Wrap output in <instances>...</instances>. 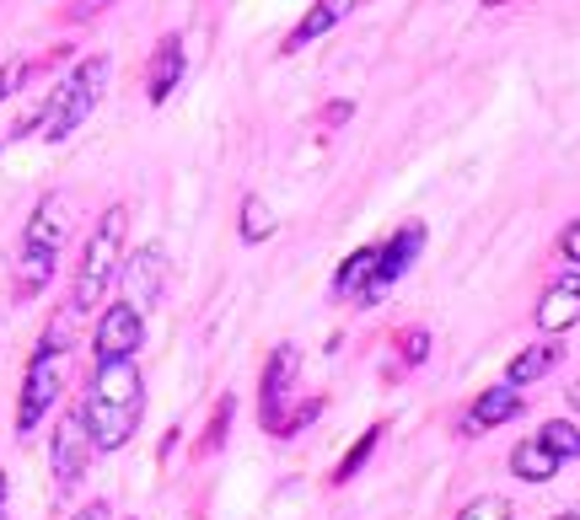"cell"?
Masks as SVG:
<instances>
[{
	"label": "cell",
	"mask_w": 580,
	"mask_h": 520,
	"mask_svg": "<svg viewBox=\"0 0 580 520\" xmlns=\"http://www.w3.org/2000/svg\"><path fill=\"white\" fill-rule=\"evenodd\" d=\"M484 6H490V11H500V6H505V0H484Z\"/></svg>",
	"instance_id": "cell-33"
},
{
	"label": "cell",
	"mask_w": 580,
	"mask_h": 520,
	"mask_svg": "<svg viewBox=\"0 0 580 520\" xmlns=\"http://www.w3.org/2000/svg\"><path fill=\"white\" fill-rule=\"evenodd\" d=\"M54 252H33V247H22V258H17V301H33L43 284L54 280Z\"/></svg>",
	"instance_id": "cell-18"
},
{
	"label": "cell",
	"mask_w": 580,
	"mask_h": 520,
	"mask_svg": "<svg viewBox=\"0 0 580 520\" xmlns=\"http://www.w3.org/2000/svg\"><path fill=\"white\" fill-rule=\"evenodd\" d=\"M0 145H6V140H0Z\"/></svg>",
	"instance_id": "cell-35"
},
{
	"label": "cell",
	"mask_w": 580,
	"mask_h": 520,
	"mask_svg": "<svg viewBox=\"0 0 580 520\" xmlns=\"http://www.w3.org/2000/svg\"><path fill=\"white\" fill-rule=\"evenodd\" d=\"M71 520H108V499H92V505H82Z\"/></svg>",
	"instance_id": "cell-29"
},
{
	"label": "cell",
	"mask_w": 580,
	"mask_h": 520,
	"mask_svg": "<svg viewBox=\"0 0 580 520\" xmlns=\"http://www.w3.org/2000/svg\"><path fill=\"white\" fill-rule=\"evenodd\" d=\"M576 322H580V274L570 269V274H559V280L543 290L538 327H543V333H570Z\"/></svg>",
	"instance_id": "cell-11"
},
{
	"label": "cell",
	"mask_w": 580,
	"mask_h": 520,
	"mask_svg": "<svg viewBox=\"0 0 580 520\" xmlns=\"http://www.w3.org/2000/svg\"><path fill=\"white\" fill-rule=\"evenodd\" d=\"M97 11H108V0H65V22H92Z\"/></svg>",
	"instance_id": "cell-27"
},
{
	"label": "cell",
	"mask_w": 580,
	"mask_h": 520,
	"mask_svg": "<svg viewBox=\"0 0 580 520\" xmlns=\"http://www.w3.org/2000/svg\"><path fill=\"white\" fill-rule=\"evenodd\" d=\"M296 365H301V355H296L290 344H280V349L269 355V365H264L258 402H264V430H269V435L286 430V398H290V381H296Z\"/></svg>",
	"instance_id": "cell-6"
},
{
	"label": "cell",
	"mask_w": 580,
	"mask_h": 520,
	"mask_svg": "<svg viewBox=\"0 0 580 520\" xmlns=\"http://www.w3.org/2000/svg\"><path fill=\"white\" fill-rule=\"evenodd\" d=\"M167 284V252L151 241V247H140L135 258L125 263V290H129V306H157V295H162Z\"/></svg>",
	"instance_id": "cell-10"
},
{
	"label": "cell",
	"mask_w": 580,
	"mask_h": 520,
	"mask_svg": "<svg viewBox=\"0 0 580 520\" xmlns=\"http://www.w3.org/2000/svg\"><path fill=\"white\" fill-rule=\"evenodd\" d=\"M39 65H43V59H11V65H0V102H6V97H17L28 80L39 76Z\"/></svg>",
	"instance_id": "cell-22"
},
{
	"label": "cell",
	"mask_w": 580,
	"mask_h": 520,
	"mask_svg": "<svg viewBox=\"0 0 580 520\" xmlns=\"http://www.w3.org/2000/svg\"><path fill=\"white\" fill-rule=\"evenodd\" d=\"M0 499H6V478H0Z\"/></svg>",
	"instance_id": "cell-34"
},
{
	"label": "cell",
	"mask_w": 580,
	"mask_h": 520,
	"mask_svg": "<svg viewBox=\"0 0 580 520\" xmlns=\"http://www.w3.org/2000/svg\"><path fill=\"white\" fill-rule=\"evenodd\" d=\"M419 247H425V226H404L398 237H393L387 247H382V269H376L372 290H366L361 301H382V295H387L393 284L404 280V269H409V263L419 258Z\"/></svg>",
	"instance_id": "cell-9"
},
{
	"label": "cell",
	"mask_w": 580,
	"mask_h": 520,
	"mask_svg": "<svg viewBox=\"0 0 580 520\" xmlns=\"http://www.w3.org/2000/svg\"><path fill=\"white\" fill-rule=\"evenodd\" d=\"M189 71V54H183V33H167L157 43V54H151V71H146V97L151 102H167L172 91H178V80Z\"/></svg>",
	"instance_id": "cell-12"
},
{
	"label": "cell",
	"mask_w": 580,
	"mask_h": 520,
	"mask_svg": "<svg viewBox=\"0 0 580 520\" xmlns=\"http://www.w3.org/2000/svg\"><path fill=\"white\" fill-rule=\"evenodd\" d=\"M554 520H580V516H576V510H565V516H554Z\"/></svg>",
	"instance_id": "cell-32"
},
{
	"label": "cell",
	"mask_w": 580,
	"mask_h": 520,
	"mask_svg": "<svg viewBox=\"0 0 580 520\" xmlns=\"http://www.w3.org/2000/svg\"><path fill=\"white\" fill-rule=\"evenodd\" d=\"M559 252H565L570 263H580V220H570V226H565V237H559Z\"/></svg>",
	"instance_id": "cell-28"
},
{
	"label": "cell",
	"mask_w": 580,
	"mask_h": 520,
	"mask_svg": "<svg viewBox=\"0 0 580 520\" xmlns=\"http://www.w3.org/2000/svg\"><path fill=\"white\" fill-rule=\"evenodd\" d=\"M376 441H382V424H372V430H366V435H361V441L350 445V456H344V462H339V467H333V483H350V478H355V473H361V467H366V462H372Z\"/></svg>",
	"instance_id": "cell-21"
},
{
	"label": "cell",
	"mask_w": 580,
	"mask_h": 520,
	"mask_svg": "<svg viewBox=\"0 0 580 520\" xmlns=\"http://www.w3.org/2000/svg\"><path fill=\"white\" fill-rule=\"evenodd\" d=\"M511 473H516L522 483H548L554 473H559V456L533 435V441H522L516 451H511Z\"/></svg>",
	"instance_id": "cell-17"
},
{
	"label": "cell",
	"mask_w": 580,
	"mask_h": 520,
	"mask_svg": "<svg viewBox=\"0 0 580 520\" xmlns=\"http://www.w3.org/2000/svg\"><path fill=\"white\" fill-rule=\"evenodd\" d=\"M457 520H511V505H505L500 494H484V499H473Z\"/></svg>",
	"instance_id": "cell-24"
},
{
	"label": "cell",
	"mask_w": 580,
	"mask_h": 520,
	"mask_svg": "<svg viewBox=\"0 0 580 520\" xmlns=\"http://www.w3.org/2000/svg\"><path fill=\"white\" fill-rule=\"evenodd\" d=\"M140 344H146V317H140V306L114 301V306L103 312V322H97V333H92L97 365H103V360H135V355H140Z\"/></svg>",
	"instance_id": "cell-5"
},
{
	"label": "cell",
	"mask_w": 580,
	"mask_h": 520,
	"mask_svg": "<svg viewBox=\"0 0 580 520\" xmlns=\"http://www.w3.org/2000/svg\"><path fill=\"white\" fill-rule=\"evenodd\" d=\"M65 376H71V355L39 344V355L28 360V376H22V398H17V435H33L43 413L65 398Z\"/></svg>",
	"instance_id": "cell-4"
},
{
	"label": "cell",
	"mask_w": 580,
	"mask_h": 520,
	"mask_svg": "<svg viewBox=\"0 0 580 520\" xmlns=\"http://www.w3.org/2000/svg\"><path fill=\"white\" fill-rule=\"evenodd\" d=\"M516 413H522V392H516L511 381H500V387H490V392L473 398L468 419H462V430H468V435H484V430H495V424L516 419Z\"/></svg>",
	"instance_id": "cell-13"
},
{
	"label": "cell",
	"mask_w": 580,
	"mask_h": 520,
	"mask_svg": "<svg viewBox=\"0 0 580 520\" xmlns=\"http://www.w3.org/2000/svg\"><path fill=\"white\" fill-rule=\"evenodd\" d=\"M398 355H404V365H425V355H430V333H425V327H409V333L398 338Z\"/></svg>",
	"instance_id": "cell-25"
},
{
	"label": "cell",
	"mask_w": 580,
	"mask_h": 520,
	"mask_svg": "<svg viewBox=\"0 0 580 520\" xmlns=\"http://www.w3.org/2000/svg\"><path fill=\"white\" fill-rule=\"evenodd\" d=\"M355 6H361V0H312V11L296 22V33L286 39V54H301L307 43H318L323 33H333V28H339Z\"/></svg>",
	"instance_id": "cell-14"
},
{
	"label": "cell",
	"mask_w": 580,
	"mask_h": 520,
	"mask_svg": "<svg viewBox=\"0 0 580 520\" xmlns=\"http://www.w3.org/2000/svg\"><path fill=\"white\" fill-rule=\"evenodd\" d=\"M275 226H280V220H275L269 199L248 194V199H243V241H248V247H258V241H269V237H275Z\"/></svg>",
	"instance_id": "cell-19"
},
{
	"label": "cell",
	"mask_w": 580,
	"mask_h": 520,
	"mask_svg": "<svg viewBox=\"0 0 580 520\" xmlns=\"http://www.w3.org/2000/svg\"><path fill=\"white\" fill-rule=\"evenodd\" d=\"M232 413H237V398H221V402H215V419H210V430H205V451H221V445H226Z\"/></svg>",
	"instance_id": "cell-23"
},
{
	"label": "cell",
	"mask_w": 580,
	"mask_h": 520,
	"mask_svg": "<svg viewBox=\"0 0 580 520\" xmlns=\"http://www.w3.org/2000/svg\"><path fill=\"white\" fill-rule=\"evenodd\" d=\"M97 445H92V435H86V419L82 413H71L60 430H54V483L71 494L76 483L86 478V456H92Z\"/></svg>",
	"instance_id": "cell-7"
},
{
	"label": "cell",
	"mask_w": 580,
	"mask_h": 520,
	"mask_svg": "<svg viewBox=\"0 0 580 520\" xmlns=\"http://www.w3.org/2000/svg\"><path fill=\"white\" fill-rule=\"evenodd\" d=\"M65 231H71V204H65V194H43L39 209L28 215L22 247H33V252H54V258H60V247H65Z\"/></svg>",
	"instance_id": "cell-8"
},
{
	"label": "cell",
	"mask_w": 580,
	"mask_h": 520,
	"mask_svg": "<svg viewBox=\"0 0 580 520\" xmlns=\"http://www.w3.org/2000/svg\"><path fill=\"white\" fill-rule=\"evenodd\" d=\"M538 441L548 445V451H554L559 462H570V456H580V430L570 424V419H548V424L538 430Z\"/></svg>",
	"instance_id": "cell-20"
},
{
	"label": "cell",
	"mask_w": 580,
	"mask_h": 520,
	"mask_svg": "<svg viewBox=\"0 0 580 520\" xmlns=\"http://www.w3.org/2000/svg\"><path fill=\"white\" fill-rule=\"evenodd\" d=\"M350 113H355V102H333L329 113H323V123H344Z\"/></svg>",
	"instance_id": "cell-30"
},
{
	"label": "cell",
	"mask_w": 580,
	"mask_h": 520,
	"mask_svg": "<svg viewBox=\"0 0 580 520\" xmlns=\"http://www.w3.org/2000/svg\"><path fill=\"white\" fill-rule=\"evenodd\" d=\"M125 237H129V209L125 204H108V215L97 220V231L86 237L82 252V274H76V295L71 306L76 312H97L103 295H108V280L125 274Z\"/></svg>",
	"instance_id": "cell-2"
},
{
	"label": "cell",
	"mask_w": 580,
	"mask_h": 520,
	"mask_svg": "<svg viewBox=\"0 0 580 520\" xmlns=\"http://www.w3.org/2000/svg\"><path fill=\"white\" fill-rule=\"evenodd\" d=\"M376 269H382V247H361V252H350L344 269L333 274V290H339V295H366L376 280Z\"/></svg>",
	"instance_id": "cell-16"
},
{
	"label": "cell",
	"mask_w": 580,
	"mask_h": 520,
	"mask_svg": "<svg viewBox=\"0 0 580 520\" xmlns=\"http://www.w3.org/2000/svg\"><path fill=\"white\" fill-rule=\"evenodd\" d=\"M570 408H580V381H576V387H570Z\"/></svg>",
	"instance_id": "cell-31"
},
{
	"label": "cell",
	"mask_w": 580,
	"mask_h": 520,
	"mask_svg": "<svg viewBox=\"0 0 580 520\" xmlns=\"http://www.w3.org/2000/svg\"><path fill=\"white\" fill-rule=\"evenodd\" d=\"M559 355H565V349H559L554 338H543V344H533V349H522L516 360L505 365V381H511V387L522 392L527 381H543V376H548V370L559 365Z\"/></svg>",
	"instance_id": "cell-15"
},
{
	"label": "cell",
	"mask_w": 580,
	"mask_h": 520,
	"mask_svg": "<svg viewBox=\"0 0 580 520\" xmlns=\"http://www.w3.org/2000/svg\"><path fill=\"white\" fill-rule=\"evenodd\" d=\"M140 408H146V381H140L135 360H103L82 398V419L92 445L97 451L129 445L135 430H140Z\"/></svg>",
	"instance_id": "cell-1"
},
{
	"label": "cell",
	"mask_w": 580,
	"mask_h": 520,
	"mask_svg": "<svg viewBox=\"0 0 580 520\" xmlns=\"http://www.w3.org/2000/svg\"><path fill=\"white\" fill-rule=\"evenodd\" d=\"M108 76H114V59L108 54H86L82 65L71 71V76L54 86V97H60V108H54V123L43 129V140H71L76 129L86 123V113L103 102V91H108Z\"/></svg>",
	"instance_id": "cell-3"
},
{
	"label": "cell",
	"mask_w": 580,
	"mask_h": 520,
	"mask_svg": "<svg viewBox=\"0 0 580 520\" xmlns=\"http://www.w3.org/2000/svg\"><path fill=\"white\" fill-rule=\"evenodd\" d=\"M318 413H323V398L301 402V408H296V413H290V419H286V430H280V435H296V430H307V424H312Z\"/></svg>",
	"instance_id": "cell-26"
}]
</instances>
